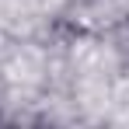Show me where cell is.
I'll list each match as a JSON object with an SVG mask.
<instances>
[{
    "instance_id": "6da1fadb",
    "label": "cell",
    "mask_w": 129,
    "mask_h": 129,
    "mask_svg": "<svg viewBox=\"0 0 129 129\" xmlns=\"http://www.w3.org/2000/svg\"><path fill=\"white\" fill-rule=\"evenodd\" d=\"M52 35H56L59 42H73V39H80V24H73V21H56V24H52Z\"/></svg>"
},
{
    "instance_id": "7a4b0ae2",
    "label": "cell",
    "mask_w": 129,
    "mask_h": 129,
    "mask_svg": "<svg viewBox=\"0 0 129 129\" xmlns=\"http://www.w3.org/2000/svg\"><path fill=\"white\" fill-rule=\"evenodd\" d=\"M115 42L122 45V49H129V21H119V28H115Z\"/></svg>"
},
{
    "instance_id": "3957f363",
    "label": "cell",
    "mask_w": 129,
    "mask_h": 129,
    "mask_svg": "<svg viewBox=\"0 0 129 129\" xmlns=\"http://www.w3.org/2000/svg\"><path fill=\"white\" fill-rule=\"evenodd\" d=\"M70 4H77V7H87V4H94V0H70Z\"/></svg>"
}]
</instances>
